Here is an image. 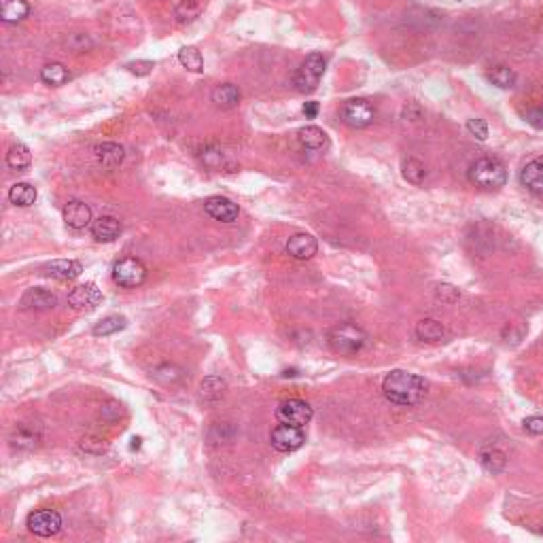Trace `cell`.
<instances>
[{"label":"cell","instance_id":"1","mask_svg":"<svg viewBox=\"0 0 543 543\" xmlns=\"http://www.w3.org/2000/svg\"><path fill=\"white\" fill-rule=\"evenodd\" d=\"M382 393L395 405L412 407V405H418L424 399L427 382L416 373L395 369L382 380Z\"/></svg>","mask_w":543,"mask_h":543},{"label":"cell","instance_id":"2","mask_svg":"<svg viewBox=\"0 0 543 543\" xmlns=\"http://www.w3.org/2000/svg\"><path fill=\"white\" fill-rule=\"evenodd\" d=\"M469 181L480 189H501L507 183V168L497 157H480L469 166Z\"/></svg>","mask_w":543,"mask_h":543},{"label":"cell","instance_id":"3","mask_svg":"<svg viewBox=\"0 0 543 543\" xmlns=\"http://www.w3.org/2000/svg\"><path fill=\"white\" fill-rule=\"evenodd\" d=\"M327 342L338 355H357L367 342V334L355 322H340L329 331Z\"/></svg>","mask_w":543,"mask_h":543},{"label":"cell","instance_id":"4","mask_svg":"<svg viewBox=\"0 0 543 543\" xmlns=\"http://www.w3.org/2000/svg\"><path fill=\"white\" fill-rule=\"evenodd\" d=\"M325 66H327V62H325V58L320 56V53H310V56L302 62V66L297 68L295 76H293V85L297 92H302V94H310L318 88L320 83V79L325 74Z\"/></svg>","mask_w":543,"mask_h":543},{"label":"cell","instance_id":"5","mask_svg":"<svg viewBox=\"0 0 543 543\" xmlns=\"http://www.w3.org/2000/svg\"><path fill=\"white\" fill-rule=\"evenodd\" d=\"M113 280L123 289H136L147 280V267L141 259L123 257L113 265Z\"/></svg>","mask_w":543,"mask_h":543},{"label":"cell","instance_id":"6","mask_svg":"<svg viewBox=\"0 0 543 543\" xmlns=\"http://www.w3.org/2000/svg\"><path fill=\"white\" fill-rule=\"evenodd\" d=\"M342 119L346 125L350 127H367L369 123H373L376 119V108L363 100V98H355V100H348L344 106H342Z\"/></svg>","mask_w":543,"mask_h":543},{"label":"cell","instance_id":"7","mask_svg":"<svg viewBox=\"0 0 543 543\" xmlns=\"http://www.w3.org/2000/svg\"><path fill=\"white\" fill-rule=\"evenodd\" d=\"M269 442H272V448L278 450V452H295V450H300L304 446L306 436H304L302 427H293V424L280 422L274 431H272Z\"/></svg>","mask_w":543,"mask_h":543},{"label":"cell","instance_id":"8","mask_svg":"<svg viewBox=\"0 0 543 543\" xmlns=\"http://www.w3.org/2000/svg\"><path fill=\"white\" fill-rule=\"evenodd\" d=\"M312 407L310 403L302 401V399H289V401H283L276 410V418L278 422H285V424H293V427H304L312 420Z\"/></svg>","mask_w":543,"mask_h":543},{"label":"cell","instance_id":"9","mask_svg":"<svg viewBox=\"0 0 543 543\" xmlns=\"http://www.w3.org/2000/svg\"><path fill=\"white\" fill-rule=\"evenodd\" d=\"M28 529L37 537H53L62 529V515L56 509H37L28 515Z\"/></svg>","mask_w":543,"mask_h":543},{"label":"cell","instance_id":"10","mask_svg":"<svg viewBox=\"0 0 543 543\" xmlns=\"http://www.w3.org/2000/svg\"><path fill=\"white\" fill-rule=\"evenodd\" d=\"M102 302V293L94 283L79 285L68 293V304L74 310H92Z\"/></svg>","mask_w":543,"mask_h":543},{"label":"cell","instance_id":"11","mask_svg":"<svg viewBox=\"0 0 543 543\" xmlns=\"http://www.w3.org/2000/svg\"><path fill=\"white\" fill-rule=\"evenodd\" d=\"M204 210L212 216L214 221H221V223H232L238 219V204H234L229 198H223V196H212L204 202Z\"/></svg>","mask_w":543,"mask_h":543},{"label":"cell","instance_id":"12","mask_svg":"<svg viewBox=\"0 0 543 543\" xmlns=\"http://www.w3.org/2000/svg\"><path fill=\"white\" fill-rule=\"evenodd\" d=\"M287 255H291L293 259H300V261H306V259H312L318 251V242L314 236L310 234H293L289 240H287Z\"/></svg>","mask_w":543,"mask_h":543},{"label":"cell","instance_id":"13","mask_svg":"<svg viewBox=\"0 0 543 543\" xmlns=\"http://www.w3.org/2000/svg\"><path fill=\"white\" fill-rule=\"evenodd\" d=\"M19 304L23 310H53L58 306V297L47 289L34 287V289H28L21 295Z\"/></svg>","mask_w":543,"mask_h":543},{"label":"cell","instance_id":"14","mask_svg":"<svg viewBox=\"0 0 543 543\" xmlns=\"http://www.w3.org/2000/svg\"><path fill=\"white\" fill-rule=\"evenodd\" d=\"M64 221L68 227L72 229H85L88 225H92V208L85 202L72 200L64 206Z\"/></svg>","mask_w":543,"mask_h":543},{"label":"cell","instance_id":"15","mask_svg":"<svg viewBox=\"0 0 543 543\" xmlns=\"http://www.w3.org/2000/svg\"><path fill=\"white\" fill-rule=\"evenodd\" d=\"M81 272H83V265L72 259H56L45 265V274L58 280H74L81 276Z\"/></svg>","mask_w":543,"mask_h":543},{"label":"cell","instance_id":"16","mask_svg":"<svg viewBox=\"0 0 543 543\" xmlns=\"http://www.w3.org/2000/svg\"><path fill=\"white\" fill-rule=\"evenodd\" d=\"M520 183H522V187L529 189V192L543 196V157H535L522 168Z\"/></svg>","mask_w":543,"mask_h":543},{"label":"cell","instance_id":"17","mask_svg":"<svg viewBox=\"0 0 543 543\" xmlns=\"http://www.w3.org/2000/svg\"><path fill=\"white\" fill-rule=\"evenodd\" d=\"M92 234L98 242H113L121 234V223L115 219V216L102 214L92 223Z\"/></svg>","mask_w":543,"mask_h":543},{"label":"cell","instance_id":"18","mask_svg":"<svg viewBox=\"0 0 543 543\" xmlns=\"http://www.w3.org/2000/svg\"><path fill=\"white\" fill-rule=\"evenodd\" d=\"M297 139H300L302 147L308 151H322L329 145V139H327V134H325V130H320L316 125L302 127L300 132H297Z\"/></svg>","mask_w":543,"mask_h":543},{"label":"cell","instance_id":"19","mask_svg":"<svg viewBox=\"0 0 543 543\" xmlns=\"http://www.w3.org/2000/svg\"><path fill=\"white\" fill-rule=\"evenodd\" d=\"M41 444V436L39 431L28 427V424H17L13 436H11V446L19 448V450H34Z\"/></svg>","mask_w":543,"mask_h":543},{"label":"cell","instance_id":"20","mask_svg":"<svg viewBox=\"0 0 543 543\" xmlns=\"http://www.w3.org/2000/svg\"><path fill=\"white\" fill-rule=\"evenodd\" d=\"M30 15V5L25 0H0V17L7 23H17Z\"/></svg>","mask_w":543,"mask_h":543},{"label":"cell","instance_id":"21","mask_svg":"<svg viewBox=\"0 0 543 543\" xmlns=\"http://www.w3.org/2000/svg\"><path fill=\"white\" fill-rule=\"evenodd\" d=\"M96 159L104 168H117L121 161H123V147L117 145V143H102L98 145L96 149Z\"/></svg>","mask_w":543,"mask_h":543},{"label":"cell","instance_id":"22","mask_svg":"<svg viewBox=\"0 0 543 543\" xmlns=\"http://www.w3.org/2000/svg\"><path fill=\"white\" fill-rule=\"evenodd\" d=\"M444 336H446V327H444L440 320H436V318H422V320L416 325V338H418L420 342H429V344L442 342Z\"/></svg>","mask_w":543,"mask_h":543},{"label":"cell","instance_id":"23","mask_svg":"<svg viewBox=\"0 0 543 543\" xmlns=\"http://www.w3.org/2000/svg\"><path fill=\"white\" fill-rule=\"evenodd\" d=\"M9 202L15 206H32L37 202V189L30 183H15L9 189Z\"/></svg>","mask_w":543,"mask_h":543},{"label":"cell","instance_id":"24","mask_svg":"<svg viewBox=\"0 0 543 543\" xmlns=\"http://www.w3.org/2000/svg\"><path fill=\"white\" fill-rule=\"evenodd\" d=\"M41 79H43V83H47V85H51V88H60V85H64L66 81L70 79V72H68V68H66L64 64L51 62V64H47V66L41 68Z\"/></svg>","mask_w":543,"mask_h":543},{"label":"cell","instance_id":"25","mask_svg":"<svg viewBox=\"0 0 543 543\" xmlns=\"http://www.w3.org/2000/svg\"><path fill=\"white\" fill-rule=\"evenodd\" d=\"M212 102L221 108H234L240 104V90L232 83H223L216 85L212 92Z\"/></svg>","mask_w":543,"mask_h":543},{"label":"cell","instance_id":"26","mask_svg":"<svg viewBox=\"0 0 543 543\" xmlns=\"http://www.w3.org/2000/svg\"><path fill=\"white\" fill-rule=\"evenodd\" d=\"M7 164H9V168H13V170L28 168V166L32 164V153H30V149L25 147V145H21V143H15V145L9 149V153H7Z\"/></svg>","mask_w":543,"mask_h":543},{"label":"cell","instance_id":"27","mask_svg":"<svg viewBox=\"0 0 543 543\" xmlns=\"http://www.w3.org/2000/svg\"><path fill=\"white\" fill-rule=\"evenodd\" d=\"M480 463L486 471H491V473H501L507 465V456L505 452L497 450V448H488L480 454Z\"/></svg>","mask_w":543,"mask_h":543},{"label":"cell","instance_id":"28","mask_svg":"<svg viewBox=\"0 0 543 543\" xmlns=\"http://www.w3.org/2000/svg\"><path fill=\"white\" fill-rule=\"evenodd\" d=\"M127 327V320H125V316H119V314H111V316H106V318H102L100 322H96L94 325V336H113V334H117V331H121V329H125Z\"/></svg>","mask_w":543,"mask_h":543},{"label":"cell","instance_id":"29","mask_svg":"<svg viewBox=\"0 0 543 543\" xmlns=\"http://www.w3.org/2000/svg\"><path fill=\"white\" fill-rule=\"evenodd\" d=\"M178 62L189 72H202L204 70V58L196 47H183L178 51Z\"/></svg>","mask_w":543,"mask_h":543},{"label":"cell","instance_id":"30","mask_svg":"<svg viewBox=\"0 0 543 543\" xmlns=\"http://www.w3.org/2000/svg\"><path fill=\"white\" fill-rule=\"evenodd\" d=\"M403 178L412 185H422L424 178H427V168L420 159L416 157H410L403 161Z\"/></svg>","mask_w":543,"mask_h":543},{"label":"cell","instance_id":"31","mask_svg":"<svg viewBox=\"0 0 543 543\" xmlns=\"http://www.w3.org/2000/svg\"><path fill=\"white\" fill-rule=\"evenodd\" d=\"M488 79H491V83L493 85H497V88H501V90H511L513 85H515V72L509 68V66H495L491 72H488Z\"/></svg>","mask_w":543,"mask_h":543},{"label":"cell","instance_id":"32","mask_svg":"<svg viewBox=\"0 0 543 543\" xmlns=\"http://www.w3.org/2000/svg\"><path fill=\"white\" fill-rule=\"evenodd\" d=\"M225 389L227 387H225V382L221 378L210 376L202 382V397L208 399V401H216V399H221L225 395Z\"/></svg>","mask_w":543,"mask_h":543},{"label":"cell","instance_id":"33","mask_svg":"<svg viewBox=\"0 0 543 543\" xmlns=\"http://www.w3.org/2000/svg\"><path fill=\"white\" fill-rule=\"evenodd\" d=\"M198 13H200V5L196 3V0H183V3L176 7L178 21H192L198 17Z\"/></svg>","mask_w":543,"mask_h":543},{"label":"cell","instance_id":"34","mask_svg":"<svg viewBox=\"0 0 543 543\" xmlns=\"http://www.w3.org/2000/svg\"><path fill=\"white\" fill-rule=\"evenodd\" d=\"M436 297H438V300H442V302H446V304H454V302H458L460 293H458V289L452 287V285H438Z\"/></svg>","mask_w":543,"mask_h":543},{"label":"cell","instance_id":"35","mask_svg":"<svg viewBox=\"0 0 543 543\" xmlns=\"http://www.w3.org/2000/svg\"><path fill=\"white\" fill-rule=\"evenodd\" d=\"M467 130L471 136H475L478 141H486L488 139V123L484 119H469L467 121Z\"/></svg>","mask_w":543,"mask_h":543},{"label":"cell","instance_id":"36","mask_svg":"<svg viewBox=\"0 0 543 543\" xmlns=\"http://www.w3.org/2000/svg\"><path fill=\"white\" fill-rule=\"evenodd\" d=\"M524 431L531 436H543V416H531L524 422Z\"/></svg>","mask_w":543,"mask_h":543},{"label":"cell","instance_id":"37","mask_svg":"<svg viewBox=\"0 0 543 543\" xmlns=\"http://www.w3.org/2000/svg\"><path fill=\"white\" fill-rule=\"evenodd\" d=\"M151 68H153V62H132V64H127V70H130V72L141 74V76L149 74Z\"/></svg>","mask_w":543,"mask_h":543},{"label":"cell","instance_id":"38","mask_svg":"<svg viewBox=\"0 0 543 543\" xmlns=\"http://www.w3.org/2000/svg\"><path fill=\"white\" fill-rule=\"evenodd\" d=\"M304 115H306V119H316V115H318V102H306V104H304Z\"/></svg>","mask_w":543,"mask_h":543},{"label":"cell","instance_id":"39","mask_svg":"<svg viewBox=\"0 0 543 543\" xmlns=\"http://www.w3.org/2000/svg\"><path fill=\"white\" fill-rule=\"evenodd\" d=\"M141 446V438H134L132 440V448H139Z\"/></svg>","mask_w":543,"mask_h":543},{"label":"cell","instance_id":"40","mask_svg":"<svg viewBox=\"0 0 543 543\" xmlns=\"http://www.w3.org/2000/svg\"><path fill=\"white\" fill-rule=\"evenodd\" d=\"M541 108H543V106H541Z\"/></svg>","mask_w":543,"mask_h":543}]
</instances>
